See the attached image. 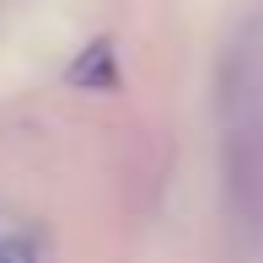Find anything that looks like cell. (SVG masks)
<instances>
[{
	"label": "cell",
	"instance_id": "cell-2",
	"mask_svg": "<svg viewBox=\"0 0 263 263\" xmlns=\"http://www.w3.org/2000/svg\"><path fill=\"white\" fill-rule=\"evenodd\" d=\"M0 263H38V247L27 236H6L0 242Z\"/></svg>",
	"mask_w": 263,
	"mask_h": 263
},
{
	"label": "cell",
	"instance_id": "cell-1",
	"mask_svg": "<svg viewBox=\"0 0 263 263\" xmlns=\"http://www.w3.org/2000/svg\"><path fill=\"white\" fill-rule=\"evenodd\" d=\"M70 81H76V86H113V49H107V43H97V49H86L76 59V70H70Z\"/></svg>",
	"mask_w": 263,
	"mask_h": 263
}]
</instances>
